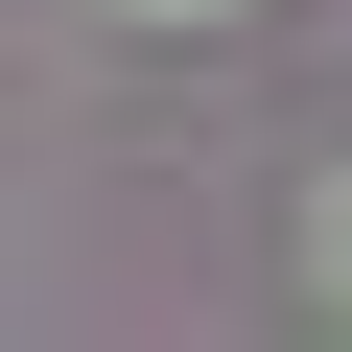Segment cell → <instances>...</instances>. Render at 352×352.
Wrapping results in <instances>:
<instances>
[{
    "mask_svg": "<svg viewBox=\"0 0 352 352\" xmlns=\"http://www.w3.org/2000/svg\"><path fill=\"white\" fill-rule=\"evenodd\" d=\"M305 305H352V164L305 188Z\"/></svg>",
    "mask_w": 352,
    "mask_h": 352,
    "instance_id": "obj_1",
    "label": "cell"
},
{
    "mask_svg": "<svg viewBox=\"0 0 352 352\" xmlns=\"http://www.w3.org/2000/svg\"><path fill=\"white\" fill-rule=\"evenodd\" d=\"M141 24H235V0H141Z\"/></svg>",
    "mask_w": 352,
    "mask_h": 352,
    "instance_id": "obj_2",
    "label": "cell"
}]
</instances>
